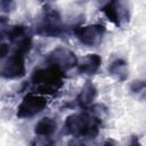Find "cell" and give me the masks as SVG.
Wrapping results in <instances>:
<instances>
[{"mask_svg": "<svg viewBox=\"0 0 146 146\" xmlns=\"http://www.w3.org/2000/svg\"><path fill=\"white\" fill-rule=\"evenodd\" d=\"M25 54L15 50L1 67V75L6 79H18L25 75Z\"/></svg>", "mask_w": 146, "mask_h": 146, "instance_id": "cell-6", "label": "cell"}, {"mask_svg": "<svg viewBox=\"0 0 146 146\" xmlns=\"http://www.w3.org/2000/svg\"><path fill=\"white\" fill-rule=\"evenodd\" d=\"M105 32H106L105 26L100 24L83 25L74 29V34L78 38V40L88 47L98 46L102 42Z\"/></svg>", "mask_w": 146, "mask_h": 146, "instance_id": "cell-5", "label": "cell"}, {"mask_svg": "<svg viewBox=\"0 0 146 146\" xmlns=\"http://www.w3.org/2000/svg\"><path fill=\"white\" fill-rule=\"evenodd\" d=\"M43 146H56V145H55V143H52V141H49V143L44 144Z\"/></svg>", "mask_w": 146, "mask_h": 146, "instance_id": "cell-18", "label": "cell"}, {"mask_svg": "<svg viewBox=\"0 0 146 146\" xmlns=\"http://www.w3.org/2000/svg\"><path fill=\"white\" fill-rule=\"evenodd\" d=\"M128 146H143V145H141V143L139 141V138H138L137 136H132V137L130 138V140H129Z\"/></svg>", "mask_w": 146, "mask_h": 146, "instance_id": "cell-15", "label": "cell"}, {"mask_svg": "<svg viewBox=\"0 0 146 146\" xmlns=\"http://www.w3.org/2000/svg\"><path fill=\"white\" fill-rule=\"evenodd\" d=\"M7 35H8V39L13 42H18L22 39H24L25 36H27L26 35V29L22 25L11 26L7 32Z\"/></svg>", "mask_w": 146, "mask_h": 146, "instance_id": "cell-13", "label": "cell"}, {"mask_svg": "<svg viewBox=\"0 0 146 146\" xmlns=\"http://www.w3.org/2000/svg\"><path fill=\"white\" fill-rule=\"evenodd\" d=\"M130 89L132 92L135 94H141V92H145L146 91V82L144 81H133L132 84L130 86Z\"/></svg>", "mask_w": 146, "mask_h": 146, "instance_id": "cell-14", "label": "cell"}, {"mask_svg": "<svg viewBox=\"0 0 146 146\" xmlns=\"http://www.w3.org/2000/svg\"><path fill=\"white\" fill-rule=\"evenodd\" d=\"M102 65V57L97 54H88L80 62H78V71L81 74H95Z\"/></svg>", "mask_w": 146, "mask_h": 146, "instance_id": "cell-9", "label": "cell"}, {"mask_svg": "<svg viewBox=\"0 0 146 146\" xmlns=\"http://www.w3.org/2000/svg\"><path fill=\"white\" fill-rule=\"evenodd\" d=\"M102 120L91 112H80L67 116L65 120V133L75 138H95L100 129Z\"/></svg>", "mask_w": 146, "mask_h": 146, "instance_id": "cell-1", "label": "cell"}, {"mask_svg": "<svg viewBox=\"0 0 146 146\" xmlns=\"http://www.w3.org/2000/svg\"><path fill=\"white\" fill-rule=\"evenodd\" d=\"M96 97H97V89L95 88V86L92 83H87L81 89L80 94L78 95L76 103L79 104V106L81 108L88 110L92 105Z\"/></svg>", "mask_w": 146, "mask_h": 146, "instance_id": "cell-10", "label": "cell"}, {"mask_svg": "<svg viewBox=\"0 0 146 146\" xmlns=\"http://www.w3.org/2000/svg\"><path fill=\"white\" fill-rule=\"evenodd\" d=\"M64 76L65 72L63 70L55 65L47 64L33 72L31 81L35 87V92L40 95H51L60 89L64 82Z\"/></svg>", "mask_w": 146, "mask_h": 146, "instance_id": "cell-2", "label": "cell"}, {"mask_svg": "<svg viewBox=\"0 0 146 146\" xmlns=\"http://www.w3.org/2000/svg\"><path fill=\"white\" fill-rule=\"evenodd\" d=\"M67 146H86L83 143H81V141H78V140H72L71 143H68V145Z\"/></svg>", "mask_w": 146, "mask_h": 146, "instance_id": "cell-16", "label": "cell"}, {"mask_svg": "<svg viewBox=\"0 0 146 146\" xmlns=\"http://www.w3.org/2000/svg\"><path fill=\"white\" fill-rule=\"evenodd\" d=\"M57 129V123L51 117H42L34 127V133L40 137H49Z\"/></svg>", "mask_w": 146, "mask_h": 146, "instance_id": "cell-11", "label": "cell"}, {"mask_svg": "<svg viewBox=\"0 0 146 146\" xmlns=\"http://www.w3.org/2000/svg\"><path fill=\"white\" fill-rule=\"evenodd\" d=\"M47 63L55 65L65 72L74 66H78V58L73 51L63 47H58L48 54Z\"/></svg>", "mask_w": 146, "mask_h": 146, "instance_id": "cell-7", "label": "cell"}, {"mask_svg": "<svg viewBox=\"0 0 146 146\" xmlns=\"http://www.w3.org/2000/svg\"><path fill=\"white\" fill-rule=\"evenodd\" d=\"M102 146H114V144H113V141H111V140H108V141H106V143H104Z\"/></svg>", "mask_w": 146, "mask_h": 146, "instance_id": "cell-17", "label": "cell"}, {"mask_svg": "<svg viewBox=\"0 0 146 146\" xmlns=\"http://www.w3.org/2000/svg\"><path fill=\"white\" fill-rule=\"evenodd\" d=\"M100 10L111 23H113L115 26L119 27L122 26L123 23L129 19V11L122 2L111 1L105 6H103Z\"/></svg>", "mask_w": 146, "mask_h": 146, "instance_id": "cell-8", "label": "cell"}, {"mask_svg": "<svg viewBox=\"0 0 146 146\" xmlns=\"http://www.w3.org/2000/svg\"><path fill=\"white\" fill-rule=\"evenodd\" d=\"M108 72L115 76L117 80L120 81H123L127 79L128 76V64L125 60L121 59V58H117L115 60H113L110 66H108Z\"/></svg>", "mask_w": 146, "mask_h": 146, "instance_id": "cell-12", "label": "cell"}, {"mask_svg": "<svg viewBox=\"0 0 146 146\" xmlns=\"http://www.w3.org/2000/svg\"><path fill=\"white\" fill-rule=\"evenodd\" d=\"M35 32L39 35L48 38H57L64 33L60 15L55 9H46L40 23L36 25Z\"/></svg>", "mask_w": 146, "mask_h": 146, "instance_id": "cell-3", "label": "cell"}, {"mask_svg": "<svg viewBox=\"0 0 146 146\" xmlns=\"http://www.w3.org/2000/svg\"><path fill=\"white\" fill-rule=\"evenodd\" d=\"M47 104L48 102L43 95L34 92L27 94L26 96H24L17 107V116L21 119L32 117L42 112L46 108Z\"/></svg>", "mask_w": 146, "mask_h": 146, "instance_id": "cell-4", "label": "cell"}]
</instances>
